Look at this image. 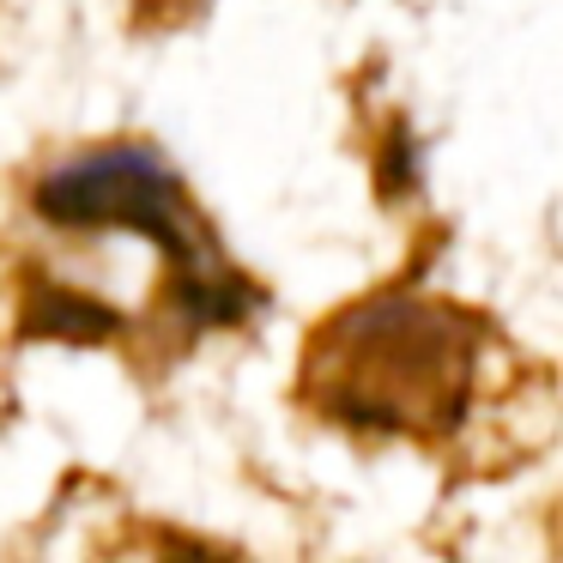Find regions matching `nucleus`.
Returning a JSON list of instances; mask_svg holds the SVG:
<instances>
[{"mask_svg":"<svg viewBox=\"0 0 563 563\" xmlns=\"http://www.w3.org/2000/svg\"><path fill=\"white\" fill-rule=\"evenodd\" d=\"M490 345L485 321L449 297L376 291L309 333L297 394L357 437L449 442L478 412Z\"/></svg>","mask_w":563,"mask_h":563,"instance_id":"nucleus-1","label":"nucleus"},{"mask_svg":"<svg viewBox=\"0 0 563 563\" xmlns=\"http://www.w3.org/2000/svg\"><path fill=\"white\" fill-rule=\"evenodd\" d=\"M25 212L49 243H134L195 345L219 328H243L255 309L249 273L224 255L183 176L140 140H103L49 158L25 176Z\"/></svg>","mask_w":563,"mask_h":563,"instance_id":"nucleus-2","label":"nucleus"}]
</instances>
